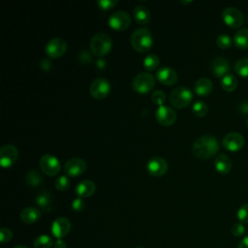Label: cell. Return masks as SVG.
<instances>
[{
  "label": "cell",
  "instance_id": "cell-1",
  "mask_svg": "<svg viewBox=\"0 0 248 248\" xmlns=\"http://www.w3.org/2000/svg\"><path fill=\"white\" fill-rule=\"evenodd\" d=\"M218 150L219 142L217 139L211 135H203L198 138L193 144L194 154L201 159L211 158Z\"/></svg>",
  "mask_w": 248,
  "mask_h": 248
},
{
  "label": "cell",
  "instance_id": "cell-2",
  "mask_svg": "<svg viewBox=\"0 0 248 248\" xmlns=\"http://www.w3.org/2000/svg\"><path fill=\"white\" fill-rule=\"evenodd\" d=\"M131 45L139 52H146L153 45V37L149 29L140 27L131 35Z\"/></svg>",
  "mask_w": 248,
  "mask_h": 248
},
{
  "label": "cell",
  "instance_id": "cell-3",
  "mask_svg": "<svg viewBox=\"0 0 248 248\" xmlns=\"http://www.w3.org/2000/svg\"><path fill=\"white\" fill-rule=\"evenodd\" d=\"M112 46V41L110 37L106 33L95 34L90 41V48L94 55L104 56Z\"/></svg>",
  "mask_w": 248,
  "mask_h": 248
},
{
  "label": "cell",
  "instance_id": "cell-4",
  "mask_svg": "<svg viewBox=\"0 0 248 248\" xmlns=\"http://www.w3.org/2000/svg\"><path fill=\"white\" fill-rule=\"evenodd\" d=\"M192 100H193L192 90L186 86L175 87L170 95V101L171 105L177 108H182L188 106Z\"/></svg>",
  "mask_w": 248,
  "mask_h": 248
},
{
  "label": "cell",
  "instance_id": "cell-5",
  "mask_svg": "<svg viewBox=\"0 0 248 248\" xmlns=\"http://www.w3.org/2000/svg\"><path fill=\"white\" fill-rule=\"evenodd\" d=\"M154 85H155L154 76L147 72H142L138 74L132 81L133 88L140 94L149 92L154 87Z\"/></svg>",
  "mask_w": 248,
  "mask_h": 248
},
{
  "label": "cell",
  "instance_id": "cell-6",
  "mask_svg": "<svg viewBox=\"0 0 248 248\" xmlns=\"http://www.w3.org/2000/svg\"><path fill=\"white\" fill-rule=\"evenodd\" d=\"M223 21L232 28H238L243 24L244 17L242 13L234 7H227L222 12Z\"/></svg>",
  "mask_w": 248,
  "mask_h": 248
},
{
  "label": "cell",
  "instance_id": "cell-7",
  "mask_svg": "<svg viewBox=\"0 0 248 248\" xmlns=\"http://www.w3.org/2000/svg\"><path fill=\"white\" fill-rule=\"evenodd\" d=\"M46 53L52 58H57L62 56L67 50V43L64 39L56 37L50 39L45 47Z\"/></svg>",
  "mask_w": 248,
  "mask_h": 248
},
{
  "label": "cell",
  "instance_id": "cell-8",
  "mask_svg": "<svg viewBox=\"0 0 248 248\" xmlns=\"http://www.w3.org/2000/svg\"><path fill=\"white\" fill-rule=\"evenodd\" d=\"M40 168L41 170L47 175H55L59 172L61 165L59 160L51 155V154H45L40 159Z\"/></svg>",
  "mask_w": 248,
  "mask_h": 248
},
{
  "label": "cell",
  "instance_id": "cell-9",
  "mask_svg": "<svg viewBox=\"0 0 248 248\" xmlns=\"http://www.w3.org/2000/svg\"><path fill=\"white\" fill-rule=\"evenodd\" d=\"M90 94L95 99H103L110 91V83L105 78H97L90 84Z\"/></svg>",
  "mask_w": 248,
  "mask_h": 248
},
{
  "label": "cell",
  "instance_id": "cell-10",
  "mask_svg": "<svg viewBox=\"0 0 248 248\" xmlns=\"http://www.w3.org/2000/svg\"><path fill=\"white\" fill-rule=\"evenodd\" d=\"M131 23V16L125 11H116L108 17V25L115 30H124Z\"/></svg>",
  "mask_w": 248,
  "mask_h": 248
},
{
  "label": "cell",
  "instance_id": "cell-11",
  "mask_svg": "<svg viewBox=\"0 0 248 248\" xmlns=\"http://www.w3.org/2000/svg\"><path fill=\"white\" fill-rule=\"evenodd\" d=\"M222 144L229 151H238L244 145V138L241 134L237 132H231L224 137Z\"/></svg>",
  "mask_w": 248,
  "mask_h": 248
},
{
  "label": "cell",
  "instance_id": "cell-12",
  "mask_svg": "<svg viewBox=\"0 0 248 248\" xmlns=\"http://www.w3.org/2000/svg\"><path fill=\"white\" fill-rule=\"evenodd\" d=\"M17 148L13 144H5L0 148V164L4 168L11 167L17 159Z\"/></svg>",
  "mask_w": 248,
  "mask_h": 248
},
{
  "label": "cell",
  "instance_id": "cell-13",
  "mask_svg": "<svg viewBox=\"0 0 248 248\" xmlns=\"http://www.w3.org/2000/svg\"><path fill=\"white\" fill-rule=\"evenodd\" d=\"M157 121L164 126H170L176 121V113L169 106H159L155 111Z\"/></svg>",
  "mask_w": 248,
  "mask_h": 248
},
{
  "label": "cell",
  "instance_id": "cell-14",
  "mask_svg": "<svg viewBox=\"0 0 248 248\" xmlns=\"http://www.w3.org/2000/svg\"><path fill=\"white\" fill-rule=\"evenodd\" d=\"M86 170V163L84 160L74 157L66 161L64 165V170L69 176H78L82 174Z\"/></svg>",
  "mask_w": 248,
  "mask_h": 248
},
{
  "label": "cell",
  "instance_id": "cell-15",
  "mask_svg": "<svg viewBox=\"0 0 248 248\" xmlns=\"http://www.w3.org/2000/svg\"><path fill=\"white\" fill-rule=\"evenodd\" d=\"M71 231V222L66 217H58L51 224V232L57 239H62Z\"/></svg>",
  "mask_w": 248,
  "mask_h": 248
},
{
  "label": "cell",
  "instance_id": "cell-16",
  "mask_svg": "<svg viewBox=\"0 0 248 248\" xmlns=\"http://www.w3.org/2000/svg\"><path fill=\"white\" fill-rule=\"evenodd\" d=\"M147 171L153 176H161L168 170V163L161 157H152L146 163Z\"/></svg>",
  "mask_w": 248,
  "mask_h": 248
},
{
  "label": "cell",
  "instance_id": "cell-17",
  "mask_svg": "<svg viewBox=\"0 0 248 248\" xmlns=\"http://www.w3.org/2000/svg\"><path fill=\"white\" fill-rule=\"evenodd\" d=\"M156 78L160 82L166 85H171L177 81V73L170 67L164 66L157 70Z\"/></svg>",
  "mask_w": 248,
  "mask_h": 248
},
{
  "label": "cell",
  "instance_id": "cell-18",
  "mask_svg": "<svg viewBox=\"0 0 248 248\" xmlns=\"http://www.w3.org/2000/svg\"><path fill=\"white\" fill-rule=\"evenodd\" d=\"M230 70V62L227 58L218 56L211 62V71L217 78H223Z\"/></svg>",
  "mask_w": 248,
  "mask_h": 248
},
{
  "label": "cell",
  "instance_id": "cell-19",
  "mask_svg": "<svg viewBox=\"0 0 248 248\" xmlns=\"http://www.w3.org/2000/svg\"><path fill=\"white\" fill-rule=\"evenodd\" d=\"M95 190H96L95 183L88 179L81 180L80 182L78 183L76 187V193L78 196V198H81V199L90 197L91 195L94 194Z\"/></svg>",
  "mask_w": 248,
  "mask_h": 248
},
{
  "label": "cell",
  "instance_id": "cell-20",
  "mask_svg": "<svg viewBox=\"0 0 248 248\" xmlns=\"http://www.w3.org/2000/svg\"><path fill=\"white\" fill-rule=\"evenodd\" d=\"M214 167L218 172H220L222 174H226V173L230 172V170L232 169V160L229 156H227L224 153L219 154L215 158Z\"/></svg>",
  "mask_w": 248,
  "mask_h": 248
},
{
  "label": "cell",
  "instance_id": "cell-21",
  "mask_svg": "<svg viewBox=\"0 0 248 248\" xmlns=\"http://www.w3.org/2000/svg\"><path fill=\"white\" fill-rule=\"evenodd\" d=\"M133 17L140 24H146L150 21L151 13L149 9L145 6L140 5L134 8L133 10Z\"/></svg>",
  "mask_w": 248,
  "mask_h": 248
},
{
  "label": "cell",
  "instance_id": "cell-22",
  "mask_svg": "<svg viewBox=\"0 0 248 248\" xmlns=\"http://www.w3.org/2000/svg\"><path fill=\"white\" fill-rule=\"evenodd\" d=\"M41 217V212L36 207H25L20 212V219L25 224H33L37 222Z\"/></svg>",
  "mask_w": 248,
  "mask_h": 248
},
{
  "label": "cell",
  "instance_id": "cell-23",
  "mask_svg": "<svg viewBox=\"0 0 248 248\" xmlns=\"http://www.w3.org/2000/svg\"><path fill=\"white\" fill-rule=\"evenodd\" d=\"M194 88L198 95L206 96L212 90V81L207 78H200L196 80Z\"/></svg>",
  "mask_w": 248,
  "mask_h": 248
},
{
  "label": "cell",
  "instance_id": "cell-24",
  "mask_svg": "<svg viewBox=\"0 0 248 248\" xmlns=\"http://www.w3.org/2000/svg\"><path fill=\"white\" fill-rule=\"evenodd\" d=\"M25 181L30 187L36 188L43 183V176L37 170L32 169L27 171L25 175Z\"/></svg>",
  "mask_w": 248,
  "mask_h": 248
},
{
  "label": "cell",
  "instance_id": "cell-25",
  "mask_svg": "<svg viewBox=\"0 0 248 248\" xmlns=\"http://www.w3.org/2000/svg\"><path fill=\"white\" fill-rule=\"evenodd\" d=\"M37 205L46 211H49L51 208V197L49 192L43 191L40 194H38L35 198Z\"/></svg>",
  "mask_w": 248,
  "mask_h": 248
},
{
  "label": "cell",
  "instance_id": "cell-26",
  "mask_svg": "<svg viewBox=\"0 0 248 248\" xmlns=\"http://www.w3.org/2000/svg\"><path fill=\"white\" fill-rule=\"evenodd\" d=\"M233 44L238 48L248 47V28H242L238 30L233 36Z\"/></svg>",
  "mask_w": 248,
  "mask_h": 248
},
{
  "label": "cell",
  "instance_id": "cell-27",
  "mask_svg": "<svg viewBox=\"0 0 248 248\" xmlns=\"http://www.w3.org/2000/svg\"><path fill=\"white\" fill-rule=\"evenodd\" d=\"M221 86L224 90L228 92H232L237 86V79L232 74L228 73L221 78Z\"/></svg>",
  "mask_w": 248,
  "mask_h": 248
},
{
  "label": "cell",
  "instance_id": "cell-28",
  "mask_svg": "<svg viewBox=\"0 0 248 248\" xmlns=\"http://www.w3.org/2000/svg\"><path fill=\"white\" fill-rule=\"evenodd\" d=\"M234 72L243 78H248V58H240L234 63Z\"/></svg>",
  "mask_w": 248,
  "mask_h": 248
},
{
  "label": "cell",
  "instance_id": "cell-29",
  "mask_svg": "<svg viewBox=\"0 0 248 248\" xmlns=\"http://www.w3.org/2000/svg\"><path fill=\"white\" fill-rule=\"evenodd\" d=\"M159 63H160V59L155 53L147 54L143 59V66L146 70H149V71L155 70L159 66Z\"/></svg>",
  "mask_w": 248,
  "mask_h": 248
},
{
  "label": "cell",
  "instance_id": "cell-30",
  "mask_svg": "<svg viewBox=\"0 0 248 248\" xmlns=\"http://www.w3.org/2000/svg\"><path fill=\"white\" fill-rule=\"evenodd\" d=\"M52 245V238L46 234H41L34 240V248H50Z\"/></svg>",
  "mask_w": 248,
  "mask_h": 248
},
{
  "label": "cell",
  "instance_id": "cell-31",
  "mask_svg": "<svg viewBox=\"0 0 248 248\" xmlns=\"http://www.w3.org/2000/svg\"><path fill=\"white\" fill-rule=\"evenodd\" d=\"M193 112L198 117H203L207 114L208 107L207 105L202 101H196L193 105Z\"/></svg>",
  "mask_w": 248,
  "mask_h": 248
},
{
  "label": "cell",
  "instance_id": "cell-32",
  "mask_svg": "<svg viewBox=\"0 0 248 248\" xmlns=\"http://www.w3.org/2000/svg\"><path fill=\"white\" fill-rule=\"evenodd\" d=\"M216 44L220 48L223 49H227L229 47H231L232 44V39L231 38L230 35L227 34H221L217 37L216 39Z\"/></svg>",
  "mask_w": 248,
  "mask_h": 248
},
{
  "label": "cell",
  "instance_id": "cell-33",
  "mask_svg": "<svg viewBox=\"0 0 248 248\" xmlns=\"http://www.w3.org/2000/svg\"><path fill=\"white\" fill-rule=\"evenodd\" d=\"M70 179L67 175H60L55 179V187L59 191L67 190L70 186Z\"/></svg>",
  "mask_w": 248,
  "mask_h": 248
},
{
  "label": "cell",
  "instance_id": "cell-34",
  "mask_svg": "<svg viewBox=\"0 0 248 248\" xmlns=\"http://www.w3.org/2000/svg\"><path fill=\"white\" fill-rule=\"evenodd\" d=\"M237 218L242 224L248 223V203H245L239 207L237 210Z\"/></svg>",
  "mask_w": 248,
  "mask_h": 248
},
{
  "label": "cell",
  "instance_id": "cell-35",
  "mask_svg": "<svg viewBox=\"0 0 248 248\" xmlns=\"http://www.w3.org/2000/svg\"><path fill=\"white\" fill-rule=\"evenodd\" d=\"M151 99L154 104L162 106L166 100V95L162 90H155L151 95Z\"/></svg>",
  "mask_w": 248,
  "mask_h": 248
},
{
  "label": "cell",
  "instance_id": "cell-36",
  "mask_svg": "<svg viewBox=\"0 0 248 248\" xmlns=\"http://www.w3.org/2000/svg\"><path fill=\"white\" fill-rule=\"evenodd\" d=\"M116 4H117L116 0H98L97 1V5L99 6V8L104 11L113 8Z\"/></svg>",
  "mask_w": 248,
  "mask_h": 248
},
{
  "label": "cell",
  "instance_id": "cell-37",
  "mask_svg": "<svg viewBox=\"0 0 248 248\" xmlns=\"http://www.w3.org/2000/svg\"><path fill=\"white\" fill-rule=\"evenodd\" d=\"M13 237V232L9 228H2L0 230V241L2 243L9 242Z\"/></svg>",
  "mask_w": 248,
  "mask_h": 248
},
{
  "label": "cell",
  "instance_id": "cell-38",
  "mask_svg": "<svg viewBox=\"0 0 248 248\" xmlns=\"http://www.w3.org/2000/svg\"><path fill=\"white\" fill-rule=\"evenodd\" d=\"M245 232V228L242 223H235L232 227V233L234 236H241Z\"/></svg>",
  "mask_w": 248,
  "mask_h": 248
},
{
  "label": "cell",
  "instance_id": "cell-39",
  "mask_svg": "<svg viewBox=\"0 0 248 248\" xmlns=\"http://www.w3.org/2000/svg\"><path fill=\"white\" fill-rule=\"evenodd\" d=\"M85 206V203L81 198H77L72 202V208L75 211H81Z\"/></svg>",
  "mask_w": 248,
  "mask_h": 248
},
{
  "label": "cell",
  "instance_id": "cell-40",
  "mask_svg": "<svg viewBox=\"0 0 248 248\" xmlns=\"http://www.w3.org/2000/svg\"><path fill=\"white\" fill-rule=\"evenodd\" d=\"M237 109L242 114H248V101H242L237 105Z\"/></svg>",
  "mask_w": 248,
  "mask_h": 248
},
{
  "label": "cell",
  "instance_id": "cell-41",
  "mask_svg": "<svg viewBox=\"0 0 248 248\" xmlns=\"http://www.w3.org/2000/svg\"><path fill=\"white\" fill-rule=\"evenodd\" d=\"M53 246L54 248H67V244L63 239H57Z\"/></svg>",
  "mask_w": 248,
  "mask_h": 248
},
{
  "label": "cell",
  "instance_id": "cell-42",
  "mask_svg": "<svg viewBox=\"0 0 248 248\" xmlns=\"http://www.w3.org/2000/svg\"><path fill=\"white\" fill-rule=\"evenodd\" d=\"M237 248H248V236H245L244 238H242Z\"/></svg>",
  "mask_w": 248,
  "mask_h": 248
},
{
  "label": "cell",
  "instance_id": "cell-43",
  "mask_svg": "<svg viewBox=\"0 0 248 248\" xmlns=\"http://www.w3.org/2000/svg\"><path fill=\"white\" fill-rule=\"evenodd\" d=\"M41 64H43V65L45 64V66H43V67H42V69H43V70H45V71L49 70V69H50V67H51V65H50V61H49V60H47V59H44V60H42Z\"/></svg>",
  "mask_w": 248,
  "mask_h": 248
},
{
  "label": "cell",
  "instance_id": "cell-44",
  "mask_svg": "<svg viewBox=\"0 0 248 248\" xmlns=\"http://www.w3.org/2000/svg\"><path fill=\"white\" fill-rule=\"evenodd\" d=\"M13 248H27L26 246H23V245H17V246H15Z\"/></svg>",
  "mask_w": 248,
  "mask_h": 248
},
{
  "label": "cell",
  "instance_id": "cell-45",
  "mask_svg": "<svg viewBox=\"0 0 248 248\" xmlns=\"http://www.w3.org/2000/svg\"><path fill=\"white\" fill-rule=\"evenodd\" d=\"M179 2H180V3H183V4H188V3H191L192 1H191V0H189V1H182V0H181V1H179Z\"/></svg>",
  "mask_w": 248,
  "mask_h": 248
},
{
  "label": "cell",
  "instance_id": "cell-46",
  "mask_svg": "<svg viewBox=\"0 0 248 248\" xmlns=\"http://www.w3.org/2000/svg\"><path fill=\"white\" fill-rule=\"evenodd\" d=\"M247 128H248V119H247Z\"/></svg>",
  "mask_w": 248,
  "mask_h": 248
},
{
  "label": "cell",
  "instance_id": "cell-47",
  "mask_svg": "<svg viewBox=\"0 0 248 248\" xmlns=\"http://www.w3.org/2000/svg\"><path fill=\"white\" fill-rule=\"evenodd\" d=\"M136 248H143V247H136Z\"/></svg>",
  "mask_w": 248,
  "mask_h": 248
}]
</instances>
